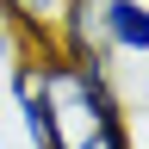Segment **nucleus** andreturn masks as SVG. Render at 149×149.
Masks as SVG:
<instances>
[{"label":"nucleus","mask_w":149,"mask_h":149,"mask_svg":"<svg viewBox=\"0 0 149 149\" xmlns=\"http://www.w3.org/2000/svg\"><path fill=\"white\" fill-rule=\"evenodd\" d=\"M143 6H149V0H143Z\"/></svg>","instance_id":"20e7f679"},{"label":"nucleus","mask_w":149,"mask_h":149,"mask_svg":"<svg viewBox=\"0 0 149 149\" xmlns=\"http://www.w3.org/2000/svg\"><path fill=\"white\" fill-rule=\"evenodd\" d=\"M0 62H13V37L6 31H0Z\"/></svg>","instance_id":"7ed1b4c3"},{"label":"nucleus","mask_w":149,"mask_h":149,"mask_svg":"<svg viewBox=\"0 0 149 149\" xmlns=\"http://www.w3.org/2000/svg\"><path fill=\"white\" fill-rule=\"evenodd\" d=\"M6 81H13V106H19V124H25V143L31 149H68L62 106H56V93L44 87V74H37V56H13Z\"/></svg>","instance_id":"f257e3e1"},{"label":"nucleus","mask_w":149,"mask_h":149,"mask_svg":"<svg viewBox=\"0 0 149 149\" xmlns=\"http://www.w3.org/2000/svg\"><path fill=\"white\" fill-rule=\"evenodd\" d=\"M100 44L112 56H149V6L143 0H100Z\"/></svg>","instance_id":"f03ea898"}]
</instances>
